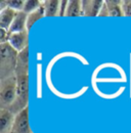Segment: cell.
<instances>
[{
  "mask_svg": "<svg viewBox=\"0 0 131 133\" xmlns=\"http://www.w3.org/2000/svg\"><path fill=\"white\" fill-rule=\"evenodd\" d=\"M18 52L8 42L0 44V79L15 76Z\"/></svg>",
  "mask_w": 131,
  "mask_h": 133,
  "instance_id": "6da1fadb",
  "label": "cell"
},
{
  "mask_svg": "<svg viewBox=\"0 0 131 133\" xmlns=\"http://www.w3.org/2000/svg\"><path fill=\"white\" fill-rule=\"evenodd\" d=\"M16 78L8 77L0 82V105L1 109H8L16 98Z\"/></svg>",
  "mask_w": 131,
  "mask_h": 133,
  "instance_id": "7a4b0ae2",
  "label": "cell"
},
{
  "mask_svg": "<svg viewBox=\"0 0 131 133\" xmlns=\"http://www.w3.org/2000/svg\"><path fill=\"white\" fill-rule=\"evenodd\" d=\"M14 133H33L31 131L30 122H29V108L22 110L15 117L14 126L11 129Z\"/></svg>",
  "mask_w": 131,
  "mask_h": 133,
  "instance_id": "3957f363",
  "label": "cell"
},
{
  "mask_svg": "<svg viewBox=\"0 0 131 133\" xmlns=\"http://www.w3.org/2000/svg\"><path fill=\"white\" fill-rule=\"evenodd\" d=\"M7 42L14 49L16 50L17 52H21L27 47H29V32L24 31L18 33H9Z\"/></svg>",
  "mask_w": 131,
  "mask_h": 133,
  "instance_id": "277c9868",
  "label": "cell"
},
{
  "mask_svg": "<svg viewBox=\"0 0 131 133\" xmlns=\"http://www.w3.org/2000/svg\"><path fill=\"white\" fill-rule=\"evenodd\" d=\"M103 0H83L82 12L84 17H98L103 5Z\"/></svg>",
  "mask_w": 131,
  "mask_h": 133,
  "instance_id": "5b68a950",
  "label": "cell"
},
{
  "mask_svg": "<svg viewBox=\"0 0 131 133\" xmlns=\"http://www.w3.org/2000/svg\"><path fill=\"white\" fill-rule=\"evenodd\" d=\"M16 115L8 109H1L0 111V133H8L11 131Z\"/></svg>",
  "mask_w": 131,
  "mask_h": 133,
  "instance_id": "8992f818",
  "label": "cell"
},
{
  "mask_svg": "<svg viewBox=\"0 0 131 133\" xmlns=\"http://www.w3.org/2000/svg\"><path fill=\"white\" fill-rule=\"evenodd\" d=\"M27 18H28V15L26 12L17 11L8 32L9 33H18V32L28 31L27 30Z\"/></svg>",
  "mask_w": 131,
  "mask_h": 133,
  "instance_id": "52a82bcc",
  "label": "cell"
},
{
  "mask_svg": "<svg viewBox=\"0 0 131 133\" xmlns=\"http://www.w3.org/2000/svg\"><path fill=\"white\" fill-rule=\"evenodd\" d=\"M17 11L14 10L12 8L6 7L0 11V29L8 31Z\"/></svg>",
  "mask_w": 131,
  "mask_h": 133,
  "instance_id": "ba28073f",
  "label": "cell"
},
{
  "mask_svg": "<svg viewBox=\"0 0 131 133\" xmlns=\"http://www.w3.org/2000/svg\"><path fill=\"white\" fill-rule=\"evenodd\" d=\"M60 5H61V1H58V0H45V1H43L45 17H53L60 16Z\"/></svg>",
  "mask_w": 131,
  "mask_h": 133,
  "instance_id": "9c48e42d",
  "label": "cell"
},
{
  "mask_svg": "<svg viewBox=\"0 0 131 133\" xmlns=\"http://www.w3.org/2000/svg\"><path fill=\"white\" fill-rule=\"evenodd\" d=\"M104 4L107 5L109 17H124L121 0H106Z\"/></svg>",
  "mask_w": 131,
  "mask_h": 133,
  "instance_id": "30bf717a",
  "label": "cell"
},
{
  "mask_svg": "<svg viewBox=\"0 0 131 133\" xmlns=\"http://www.w3.org/2000/svg\"><path fill=\"white\" fill-rule=\"evenodd\" d=\"M83 16L82 12V1L79 0H70L67 11H66V17H81Z\"/></svg>",
  "mask_w": 131,
  "mask_h": 133,
  "instance_id": "8fae6325",
  "label": "cell"
},
{
  "mask_svg": "<svg viewBox=\"0 0 131 133\" xmlns=\"http://www.w3.org/2000/svg\"><path fill=\"white\" fill-rule=\"evenodd\" d=\"M44 17H45V10H44L43 3H42V5L37 10H35L34 12L28 15V18H27V30H28V32L32 29V27L38 21H40Z\"/></svg>",
  "mask_w": 131,
  "mask_h": 133,
  "instance_id": "7c38bea8",
  "label": "cell"
},
{
  "mask_svg": "<svg viewBox=\"0 0 131 133\" xmlns=\"http://www.w3.org/2000/svg\"><path fill=\"white\" fill-rule=\"evenodd\" d=\"M42 3L43 1H40V0H26L23 11L26 12L27 15H30L35 10H37L42 5Z\"/></svg>",
  "mask_w": 131,
  "mask_h": 133,
  "instance_id": "4fadbf2b",
  "label": "cell"
},
{
  "mask_svg": "<svg viewBox=\"0 0 131 133\" xmlns=\"http://www.w3.org/2000/svg\"><path fill=\"white\" fill-rule=\"evenodd\" d=\"M6 4H7V7L12 8L16 11H23L25 1H23V0H6Z\"/></svg>",
  "mask_w": 131,
  "mask_h": 133,
  "instance_id": "5bb4252c",
  "label": "cell"
},
{
  "mask_svg": "<svg viewBox=\"0 0 131 133\" xmlns=\"http://www.w3.org/2000/svg\"><path fill=\"white\" fill-rule=\"evenodd\" d=\"M122 10H123L124 17H131V0L122 1Z\"/></svg>",
  "mask_w": 131,
  "mask_h": 133,
  "instance_id": "9a60e30c",
  "label": "cell"
},
{
  "mask_svg": "<svg viewBox=\"0 0 131 133\" xmlns=\"http://www.w3.org/2000/svg\"><path fill=\"white\" fill-rule=\"evenodd\" d=\"M68 4H69V0H62V1H61V5H60V16H58V17H66V11H67Z\"/></svg>",
  "mask_w": 131,
  "mask_h": 133,
  "instance_id": "2e32d148",
  "label": "cell"
},
{
  "mask_svg": "<svg viewBox=\"0 0 131 133\" xmlns=\"http://www.w3.org/2000/svg\"><path fill=\"white\" fill-rule=\"evenodd\" d=\"M1 31V36H0V44L1 43H6L8 40V36H9V32L3 29H0Z\"/></svg>",
  "mask_w": 131,
  "mask_h": 133,
  "instance_id": "e0dca14e",
  "label": "cell"
},
{
  "mask_svg": "<svg viewBox=\"0 0 131 133\" xmlns=\"http://www.w3.org/2000/svg\"><path fill=\"white\" fill-rule=\"evenodd\" d=\"M98 17H109V11H108V8H107V5L103 3L100 11H99V15Z\"/></svg>",
  "mask_w": 131,
  "mask_h": 133,
  "instance_id": "ac0fdd59",
  "label": "cell"
},
{
  "mask_svg": "<svg viewBox=\"0 0 131 133\" xmlns=\"http://www.w3.org/2000/svg\"><path fill=\"white\" fill-rule=\"evenodd\" d=\"M8 133H14V132H11V131H10V132H8Z\"/></svg>",
  "mask_w": 131,
  "mask_h": 133,
  "instance_id": "d6986e66",
  "label": "cell"
}]
</instances>
